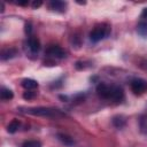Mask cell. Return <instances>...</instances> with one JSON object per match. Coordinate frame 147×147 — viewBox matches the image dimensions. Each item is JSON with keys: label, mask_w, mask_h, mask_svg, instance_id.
I'll list each match as a JSON object with an SVG mask.
<instances>
[{"label": "cell", "mask_w": 147, "mask_h": 147, "mask_svg": "<svg viewBox=\"0 0 147 147\" xmlns=\"http://www.w3.org/2000/svg\"><path fill=\"white\" fill-rule=\"evenodd\" d=\"M26 114L33 115V116H41V117H48V118H59L64 116V114L54 108H46V107H34V108H26Z\"/></svg>", "instance_id": "cell-1"}, {"label": "cell", "mask_w": 147, "mask_h": 147, "mask_svg": "<svg viewBox=\"0 0 147 147\" xmlns=\"http://www.w3.org/2000/svg\"><path fill=\"white\" fill-rule=\"evenodd\" d=\"M110 25L107 23H99L96 24L92 31L90 32V40L92 42H99L100 40L107 38L110 34Z\"/></svg>", "instance_id": "cell-2"}, {"label": "cell", "mask_w": 147, "mask_h": 147, "mask_svg": "<svg viewBox=\"0 0 147 147\" xmlns=\"http://www.w3.org/2000/svg\"><path fill=\"white\" fill-rule=\"evenodd\" d=\"M130 88L136 95H141L147 92V80L142 78H134L130 83Z\"/></svg>", "instance_id": "cell-3"}, {"label": "cell", "mask_w": 147, "mask_h": 147, "mask_svg": "<svg viewBox=\"0 0 147 147\" xmlns=\"http://www.w3.org/2000/svg\"><path fill=\"white\" fill-rule=\"evenodd\" d=\"M137 31L141 37L147 38V7L142 9V13L140 15V20L137 26Z\"/></svg>", "instance_id": "cell-4"}, {"label": "cell", "mask_w": 147, "mask_h": 147, "mask_svg": "<svg viewBox=\"0 0 147 147\" xmlns=\"http://www.w3.org/2000/svg\"><path fill=\"white\" fill-rule=\"evenodd\" d=\"M46 55L53 59H63L65 56V51L59 45H51L46 49Z\"/></svg>", "instance_id": "cell-5"}, {"label": "cell", "mask_w": 147, "mask_h": 147, "mask_svg": "<svg viewBox=\"0 0 147 147\" xmlns=\"http://www.w3.org/2000/svg\"><path fill=\"white\" fill-rule=\"evenodd\" d=\"M25 47L29 49V52L31 54H36L40 49V41L37 37L29 36L28 39H26V42H25Z\"/></svg>", "instance_id": "cell-6"}, {"label": "cell", "mask_w": 147, "mask_h": 147, "mask_svg": "<svg viewBox=\"0 0 147 147\" xmlns=\"http://www.w3.org/2000/svg\"><path fill=\"white\" fill-rule=\"evenodd\" d=\"M96 93L101 99L105 100H110V94H111V85H108L106 83H100L96 86Z\"/></svg>", "instance_id": "cell-7"}, {"label": "cell", "mask_w": 147, "mask_h": 147, "mask_svg": "<svg viewBox=\"0 0 147 147\" xmlns=\"http://www.w3.org/2000/svg\"><path fill=\"white\" fill-rule=\"evenodd\" d=\"M47 7H48L51 10H53V11L63 13V11H65L67 2H64V1H60V0H53V1L47 2Z\"/></svg>", "instance_id": "cell-8"}, {"label": "cell", "mask_w": 147, "mask_h": 147, "mask_svg": "<svg viewBox=\"0 0 147 147\" xmlns=\"http://www.w3.org/2000/svg\"><path fill=\"white\" fill-rule=\"evenodd\" d=\"M124 99V92L121 86L113 85L111 86V94H110V100L115 102H121Z\"/></svg>", "instance_id": "cell-9"}, {"label": "cell", "mask_w": 147, "mask_h": 147, "mask_svg": "<svg viewBox=\"0 0 147 147\" xmlns=\"http://www.w3.org/2000/svg\"><path fill=\"white\" fill-rule=\"evenodd\" d=\"M22 86L26 90V91H32L34 88L38 87V83L34 80V79H31V78H25L22 80Z\"/></svg>", "instance_id": "cell-10"}, {"label": "cell", "mask_w": 147, "mask_h": 147, "mask_svg": "<svg viewBox=\"0 0 147 147\" xmlns=\"http://www.w3.org/2000/svg\"><path fill=\"white\" fill-rule=\"evenodd\" d=\"M16 54H17V52H16L15 48H5V49L1 51L0 57H1L2 61H6V60H8V59L14 57Z\"/></svg>", "instance_id": "cell-11"}, {"label": "cell", "mask_w": 147, "mask_h": 147, "mask_svg": "<svg viewBox=\"0 0 147 147\" xmlns=\"http://www.w3.org/2000/svg\"><path fill=\"white\" fill-rule=\"evenodd\" d=\"M13 96H14V93H13L11 90H9L7 87H3V86L1 87V90H0L1 100H10V99H13Z\"/></svg>", "instance_id": "cell-12"}, {"label": "cell", "mask_w": 147, "mask_h": 147, "mask_svg": "<svg viewBox=\"0 0 147 147\" xmlns=\"http://www.w3.org/2000/svg\"><path fill=\"white\" fill-rule=\"evenodd\" d=\"M125 124H126V119L123 116H115L113 118V125L116 129H122L125 126Z\"/></svg>", "instance_id": "cell-13"}, {"label": "cell", "mask_w": 147, "mask_h": 147, "mask_svg": "<svg viewBox=\"0 0 147 147\" xmlns=\"http://www.w3.org/2000/svg\"><path fill=\"white\" fill-rule=\"evenodd\" d=\"M139 127H140V132L142 134H146L147 136V114H145V115H142L140 117Z\"/></svg>", "instance_id": "cell-14"}, {"label": "cell", "mask_w": 147, "mask_h": 147, "mask_svg": "<svg viewBox=\"0 0 147 147\" xmlns=\"http://www.w3.org/2000/svg\"><path fill=\"white\" fill-rule=\"evenodd\" d=\"M18 127H20V122H18V119H13V121L8 124L7 131H8L9 133H15V132L18 130Z\"/></svg>", "instance_id": "cell-15"}, {"label": "cell", "mask_w": 147, "mask_h": 147, "mask_svg": "<svg viewBox=\"0 0 147 147\" xmlns=\"http://www.w3.org/2000/svg\"><path fill=\"white\" fill-rule=\"evenodd\" d=\"M22 147H41V144L37 140H28V141L23 142Z\"/></svg>", "instance_id": "cell-16"}, {"label": "cell", "mask_w": 147, "mask_h": 147, "mask_svg": "<svg viewBox=\"0 0 147 147\" xmlns=\"http://www.w3.org/2000/svg\"><path fill=\"white\" fill-rule=\"evenodd\" d=\"M57 137H59V139H60L62 142H64L65 145H71V144L74 142L72 139H71L70 137L65 136V134H57Z\"/></svg>", "instance_id": "cell-17"}, {"label": "cell", "mask_w": 147, "mask_h": 147, "mask_svg": "<svg viewBox=\"0 0 147 147\" xmlns=\"http://www.w3.org/2000/svg\"><path fill=\"white\" fill-rule=\"evenodd\" d=\"M34 96H36V93H34L33 91H26V92H24V94H23V98L26 99V100H30V99H32V98H34Z\"/></svg>", "instance_id": "cell-18"}, {"label": "cell", "mask_w": 147, "mask_h": 147, "mask_svg": "<svg viewBox=\"0 0 147 147\" xmlns=\"http://www.w3.org/2000/svg\"><path fill=\"white\" fill-rule=\"evenodd\" d=\"M41 5H42V2H41V1H33V2L31 3L32 8H34V9H36V8H38V7H40Z\"/></svg>", "instance_id": "cell-19"}]
</instances>
